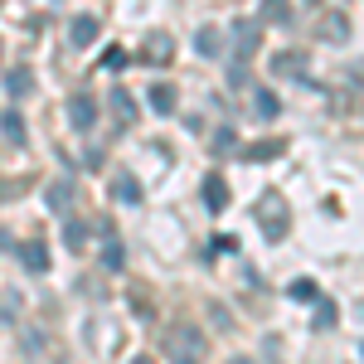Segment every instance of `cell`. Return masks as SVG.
<instances>
[{"mask_svg": "<svg viewBox=\"0 0 364 364\" xmlns=\"http://www.w3.org/2000/svg\"><path fill=\"white\" fill-rule=\"evenodd\" d=\"M166 350H170V364H204L209 355V336L195 331V326H180L166 336Z\"/></svg>", "mask_w": 364, "mask_h": 364, "instance_id": "cell-1", "label": "cell"}, {"mask_svg": "<svg viewBox=\"0 0 364 364\" xmlns=\"http://www.w3.org/2000/svg\"><path fill=\"white\" fill-rule=\"evenodd\" d=\"M97 233H102V252H97V262H102L107 272H122V267H127V248H122L117 228L112 224H97Z\"/></svg>", "mask_w": 364, "mask_h": 364, "instance_id": "cell-2", "label": "cell"}, {"mask_svg": "<svg viewBox=\"0 0 364 364\" xmlns=\"http://www.w3.org/2000/svg\"><path fill=\"white\" fill-rule=\"evenodd\" d=\"M257 44H262V25H257V20H238V25H233V49H238V63H248L252 54H257Z\"/></svg>", "mask_w": 364, "mask_h": 364, "instance_id": "cell-3", "label": "cell"}, {"mask_svg": "<svg viewBox=\"0 0 364 364\" xmlns=\"http://www.w3.org/2000/svg\"><path fill=\"white\" fill-rule=\"evenodd\" d=\"M257 209H262V238H267V243H277L282 233H287V224H282V219H287V214H282V195H272V190H267Z\"/></svg>", "mask_w": 364, "mask_h": 364, "instance_id": "cell-4", "label": "cell"}, {"mask_svg": "<svg viewBox=\"0 0 364 364\" xmlns=\"http://www.w3.org/2000/svg\"><path fill=\"white\" fill-rule=\"evenodd\" d=\"M141 58H146L151 68L170 63V58H175V34H166V29H151V34H146V49H141Z\"/></svg>", "mask_w": 364, "mask_h": 364, "instance_id": "cell-5", "label": "cell"}, {"mask_svg": "<svg viewBox=\"0 0 364 364\" xmlns=\"http://www.w3.org/2000/svg\"><path fill=\"white\" fill-rule=\"evenodd\" d=\"M68 122H73V132H92V122H97V97H68Z\"/></svg>", "mask_w": 364, "mask_h": 364, "instance_id": "cell-6", "label": "cell"}, {"mask_svg": "<svg viewBox=\"0 0 364 364\" xmlns=\"http://www.w3.org/2000/svg\"><path fill=\"white\" fill-rule=\"evenodd\" d=\"M326 44H350V15L345 10H331L326 20H321V29H316Z\"/></svg>", "mask_w": 364, "mask_h": 364, "instance_id": "cell-7", "label": "cell"}, {"mask_svg": "<svg viewBox=\"0 0 364 364\" xmlns=\"http://www.w3.org/2000/svg\"><path fill=\"white\" fill-rule=\"evenodd\" d=\"M97 34H102V20H97V15H78L73 29H68V44H73V49H87Z\"/></svg>", "mask_w": 364, "mask_h": 364, "instance_id": "cell-8", "label": "cell"}, {"mask_svg": "<svg viewBox=\"0 0 364 364\" xmlns=\"http://www.w3.org/2000/svg\"><path fill=\"white\" fill-rule=\"evenodd\" d=\"M228 180L224 175H204V204H209V209H214V214H224L228 209Z\"/></svg>", "mask_w": 364, "mask_h": 364, "instance_id": "cell-9", "label": "cell"}, {"mask_svg": "<svg viewBox=\"0 0 364 364\" xmlns=\"http://www.w3.org/2000/svg\"><path fill=\"white\" fill-rule=\"evenodd\" d=\"M257 15H262V25H291V20H296V10H291V0H262V5H257Z\"/></svg>", "mask_w": 364, "mask_h": 364, "instance_id": "cell-10", "label": "cell"}, {"mask_svg": "<svg viewBox=\"0 0 364 364\" xmlns=\"http://www.w3.org/2000/svg\"><path fill=\"white\" fill-rule=\"evenodd\" d=\"M277 112H282V97L272 87H257V92H252V117H257V122H272Z\"/></svg>", "mask_w": 364, "mask_h": 364, "instance_id": "cell-11", "label": "cell"}, {"mask_svg": "<svg viewBox=\"0 0 364 364\" xmlns=\"http://www.w3.org/2000/svg\"><path fill=\"white\" fill-rule=\"evenodd\" d=\"M272 73H277V78H306V54H287V49H282V54L272 58Z\"/></svg>", "mask_w": 364, "mask_h": 364, "instance_id": "cell-12", "label": "cell"}, {"mask_svg": "<svg viewBox=\"0 0 364 364\" xmlns=\"http://www.w3.org/2000/svg\"><path fill=\"white\" fill-rule=\"evenodd\" d=\"M5 92H10V97H29V92H34V73H29L25 63H15V68L5 73Z\"/></svg>", "mask_w": 364, "mask_h": 364, "instance_id": "cell-13", "label": "cell"}, {"mask_svg": "<svg viewBox=\"0 0 364 364\" xmlns=\"http://www.w3.org/2000/svg\"><path fill=\"white\" fill-rule=\"evenodd\" d=\"M73 195H78V185H73L68 175H63V180H54V185L44 190V199H49V209H58V214H63V209L73 204Z\"/></svg>", "mask_w": 364, "mask_h": 364, "instance_id": "cell-14", "label": "cell"}, {"mask_svg": "<svg viewBox=\"0 0 364 364\" xmlns=\"http://www.w3.org/2000/svg\"><path fill=\"white\" fill-rule=\"evenodd\" d=\"M146 102H151V112L170 117V112H175V102H180V97H175V87H170V83H151V92H146Z\"/></svg>", "mask_w": 364, "mask_h": 364, "instance_id": "cell-15", "label": "cell"}, {"mask_svg": "<svg viewBox=\"0 0 364 364\" xmlns=\"http://www.w3.org/2000/svg\"><path fill=\"white\" fill-rule=\"evenodd\" d=\"M195 49H199V54H204V58H219V54H224V29L204 25V29H199V34H195Z\"/></svg>", "mask_w": 364, "mask_h": 364, "instance_id": "cell-16", "label": "cell"}, {"mask_svg": "<svg viewBox=\"0 0 364 364\" xmlns=\"http://www.w3.org/2000/svg\"><path fill=\"white\" fill-rule=\"evenodd\" d=\"M20 262H25L29 272H44V267H49V248H44L39 238H29V243H20Z\"/></svg>", "mask_w": 364, "mask_h": 364, "instance_id": "cell-17", "label": "cell"}, {"mask_svg": "<svg viewBox=\"0 0 364 364\" xmlns=\"http://www.w3.org/2000/svg\"><path fill=\"white\" fill-rule=\"evenodd\" d=\"M282 151H287V141H257V146L238 151V156H243V161H277Z\"/></svg>", "mask_w": 364, "mask_h": 364, "instance_id": "cell-18", "label": "cell"}, {"mask_svg": "<svg viewBox=\"0 0 364 364\" xmlns=\"http://www.w3.org/2000/svg\"><path fill=\"white\" fill-rule=\"evenodd\" d=\"M112 112H117L122 127H127V122H136V102H132V92H127V87H112Z\"/></svg>", "mask_w": 364, "mask_h": 364, "instance_id": "cell-19", "label": "cell"}, {"mask_svg": "<svg viewBox=\"0 0 364 364\" xmlns=\"http://www.w3.org/2000/svg\"><path fill=\"white\" fill-rule=\"evenodd\" d=\"M214 156H238V132L233 127H219L214 132Z\"/></svg>", "mask_w": 364, "mask_h": 364, "instance_id": "cell-20", "label": "cell"}, {"mask_svg": "<svg viewBox=\"0 0 364 364\" xmlns=\"http://www.w3.org/2000/svg\"><path fill=\"white\" fill-rule=\"evenodd\" d=\"M112 195L122 199V204H141V185H136V180H132V175H117Z\"/></svg>", "mask_w": 364, "mask_h": 364, "instance_id": "cell-21", "label": "cell"}, {"mask_svg": "<svg viewBox=\"0 0 364 364\" xmlns=\"http://www.w3.org/2000/svg\"><path fill=\"white\" fill-rule=\"evenodd\" d=\"M0 132L20 146V141H25V117H20V112H5V117H0Z\"/></svg>", "mask_w": 364, "mask_h": 364, "instance_id": "cell-22", "label": "cell"}, {"mask_svg": "<svg viewBox=\"0 0 364 364\" xmlns=\"http://www.w3.org/2000/svg\"><path fill=\"white\" fill-rule=\"evenodd\" d=\"M63 243H68V248H83L87 243V224L83 219H68V224H63Z\"/></svg>", "mask_w": 364, "mask_h": 364, "instance_id": "cell-23", "label": "cell"}, {"mask_svg": "<svg viewBox=\"0 0 364 364\" xmlns=\"http://www.w3.org/2000/svg\"><path fill=\"white\" fill-rule=\"evenodd\" d=\"M287 296H291V301H316L321 291H316V282H311V277H301V282H291V291H287Z\"/></svg>", "mask_w": 364, "mask_h": 364, "instance_id": "cell-24", "label": "cell"}, {"mask_svg": "<svg viewBox=\"0 0 364 364\" xmlns=\"http://www.w3.org/2000/svg\"><path fill=\"white\" fill-rule=\"evenodd\" d=\"M336 321H340V306L336 301H321V311H316V331H331Z\"/></svg>", "mask_w": 364, "mask_h": 364, "instance_id": "cell-25", "label": "cell"}, {"mask_svg": "<svg viewBox=\"0 0 364 364\" xmlns=\"http://www.w3.org/2000/svg\"><path fill=\"white\" fill-rule=\"evenodd\" d=\"M102 68H112V73H122V68H127V49H122V44H112V49L102 54Z\"/></svg>", "mask_w": 364, "mask_h": 364, "instance_id": "cell-26", "label": "cell"}, {"mask_svg": "<svg viewBox=\"0 0 364 364\" xmlns=\"http://www.w3.org/2000/svg\"><path fill=\"white\" fill-rule=\"evenodd\" d=\"M0 311H5V321H10V316H20V291H10V296H5V306H0Z\"/></svg>", "mask_w": 364, "mask_h": 364, "instance_id": "cell-27", "label": "cell"}, {"mask_svg": "<svg viewBox=\"0 0 364 364\" xmlns=\"http://www.w3.org/2000/svg\"><path fill=\"white\" fill-rule=\"evenodd\" d=\"M132 364H156V360H151V355H136V360H132Z\"/></svg>", "mask_w": 364, "mask_h": 364, "instance_id": "cell-28", "label": "cell"}, {"mask_svg": "<svg viewBox=\"0 0 364 364\" xmlns=\"http://www.w3.org/2000/svg\"><path fill=\"white\" fill-rule=\"evenodd\" d=\"M306 5H321V0H306Z\"/></svg>", "mask_w": 364, "mask_h": 364, "instance_id": "cell-29", "label": "cell"}, {"mask_svg": "<svg viewBox=\"0 0 364 364\" xmlns=\"http://www.w3.org/2000/svg\"><path fill=\"white\" fill-rule=\"evenodd\" d=\"M233 364H248V360H233Z\"/></svg>", "mask_w": 364, "mask_h": 364, "instance_id": "cell-30", "label": "cell"}]
</instances>
